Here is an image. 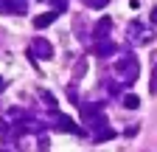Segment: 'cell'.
<instances>
[{
    "label": "cell",
    "instance_id": "obj_1",
    "mask_svg": "<svg viewBox=\"0 0 157 152\" xmlns=\"http://www.w3.org/2000/svg\"><path fill=\"white\" fill-rule=\"evenodd\" d=\"M53 17H56L53 11H48V14H42V17H36V28H45V26H51V23H53Z\"/></svg>",
    "mask_w": 157,
    "mask_h": 152
},
{
    "label": "cell",
    "instance_id": "obj_3",
    "mask_svg": "<svg viewBox=\"0 0 157 152\" xmlns=\"http://www.w3.org/2000/svg\"><path fill=\"white\" fill-rule=\"evenodd\" d=\"M149 90L157 93V68H154V73H151V85H149Z\"/></svg>",
    "mask_w": 157,
    "mask_h": 152
},
{
    "label": "cell",
    "instance_id": "obj_4",
    "mask_svg": "<svg viewBox=\"0 0 157 152\" xmlns=\"http://www.w3.org/2000/svg\"><path fill=\"white\" fill-rule=\"evenodd\" d=\"M0 87H3V79H0Z\"/></svg>",
    "mask_w": 157,
    "mask_h": 152
},
{
    "label": "cell",
    "instance_id": "obj_2",
    "mask_svg": "<svg viewBox=\"0 0 157 152\" xmlns=\"http://www.w3.org/2000/svg\"><path fill=\"white\" fill-rule=\"evenodd\" d=\"M124 104H126L129 110H135V107L140 104V102H137V96H126V99H124Z\"/></svg>",
    "mask_w": 157,
    "mask_h": 152
}]
</instances>
